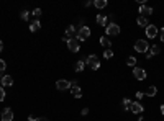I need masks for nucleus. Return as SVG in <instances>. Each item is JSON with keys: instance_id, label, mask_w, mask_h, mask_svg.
<instances>
[{"instance_id": "1", "label": "nucleus", "mask_w": 164, "mask_h": 121, "mask_svg": "<svg viewBox=\"0 0 164 121\" xmlns=\"http://www.w3.org/2000/svg\"><path fill=\"white\" fill-rule=\"evenodd\" d=\"M89 36H90V28L84 25V26L79 28V31L75 33V39H77V41L81 43V41H85V39L89 38Z\"/></svg>"}, {"instance_id": "2", "label": "nucleus", "mask_w": 164, "mask_h": 121, "mask_svg": "<svg viewBox=\"0 0 164 121\" xmlns=\"http://www.w3.org/2000/svg\"><path fill=\"white\" fill-rule=\"evenodd\" d=\"M120 34V26L117 25V23H109V26L105 28V36H117Z\"/></svg>"}, {"instance_id": "3", "label": "nucleus", "mask_w": 164, "mask_h": 121, "mask_svg": "<svg viewBox=\"0 0 164 121\" xmlns=\"http://www.w3.org/2000/svg\"><path fill=\"white\" fill-rule=\"evenodd\" d=\"M145 33H146V38L148 39H153V38H156L158 36V26L156 25H148L146 28H145Z\"/></svg>"}, {"instance_id": "4", "label": "nucleus", "mask_w": 164, "mask_h": 121, "mask_svg": "<svg viewBox=\"0 0 164 121\" xmlns=\"http://www.w3.org/2000/svg\"><path fill=\"white\" fill-rule=\"evenodd\" d=\"M135 51L136 52H148V41L146 39H138L135 43Z\"/></svg>"}, {"instance_id": "5", "label": "nucleus", "mask_w": 164, "mask_h": 121, "mask_svg": "<svg viewBox=\"0 0 164 121\" xmlns=\"http://www.w3.org/2000/svg\"><path fill=\"white\" fill-rule=\"evenodd\" d=\"M56 88H58L59 92H66V90H69V88H71V82H69V80H66V79H61V80L56 82Z\"/></svg>"}, {"instance_id": "6", "label": "nucleus", "mask_w": 164, "mask_h": 121, "mask_svg": "<svg viewBox=\"0 0 164 121\" xmlns=\"http://www.w3.org/2000/svg\"><path fill=\"white\" fill-rule=\"evenodd\" d=\"M67 47H69L71 52H79V49H81V43H79L75 38H71L69 43H67Z\"/></svg>"}, {"instance_id": "7", "label": "nucleus", "mask_w": 164, "mask_h": 121, "mask_svg": "<svg viewBox=\"0 0 164 121\" xmlns=\"http://www.w3.org/2000/svg\"><path fill=\"white\" fill-rule=\"evenodd\" d=\"M133 77L141 82V80L146 79V70L141 69V67H135V69H133Z\"/></svg>"}, {"instance_id": "8", "label": "nucleus", "mask_w": 164, "mask_h": 121, "mask_svg": "<svg viewBox=\"0 0 164 121\" xmlns=\"http://www.w3.org/2000/svg\"><path fill=\"white\" fill-rule=\"evenodd\" d=\"M13 119V111H12V108H5V110L2 111V121H12Z\"/></svg>"}, {"instance_id": "9", "label": "nucleus", "mask_w": 164, "mask_h": 121, "mask_svg": "<svg viewBox=\"0 0 164 121\" xmlns=\"http://www.w3.org/2000/svg\"><path fill=\"white\" fill-rule=\"evenodd\" d=\"M138 11L141 13L139 17H146V15L149 17V15L153 13V8H151V7H148V5H143V3H141V7H139V10H138Z\"/></svg>"}, {"instance_id": "10", "label": "nucleus", "mask_w": 164, "mask_h": 121, "mask_svg": "<svg viewBox=\"0 0 164 121\" xmlns=\"http://www.w3.org/2000/svg\"><path fill=\"white\" fill-rule=\"evenodd\" d=\"M143 105L139 103V102H133L131 103V108H130V111H133V113H136V115H139V113H143Z\"/></svg>"}, {"instance_id": "11", "label": "nucleus", "mask_w": 164, "mask_h": 121, "mask_svg": "<svg viewBox=\"0 0 164 121\" xmlns=\"http://www.w3.org/2000/svg\"><path fill=\"white\" fill-rule=\"evenodd\" d=\"M2 85L3 87H12L13 85V77H12V75H3L2 77Z\"/></svg>"}, {"instance_id": "12", "label": "nucleus", "mask_w": 164, "mask_h": 121, "mask_svg": "<svg viewBox=\"0 0 164 121\" xmlns=\"http://www.w3.org/2000/svg\"><path fill=\"white\" fill-rule=\"evenodd\" d=\"M71 93H72L75 98H81L82 96V88L79 87V85H75V87H71Z\"/></svg>"}, {"instance_id": "13", "label": "nucleus", "mask_w": 164, "mask_h": 121, "mask_svg": "<svg viewBox=\"0 0 164 121\" xmlns=\"http://www.w3.org/2000/svg\"><path fill=\"white\" fill-rule=\"evenodd\" d=\"M100 44L105 47V49H110V47H112V41L109 39V36H102V38H100Z\"/></svg>"}, {"instance_id": "14", "label": "nucleus", "mask_w": 164, "mask_h": 121, "mask_svg": "<svg viewBox=\"0 0 164 121\" xmlns=\"http://www.w3.org/2000/svg\"><path fill=\"white\" fill-rule=\"evenodd\" d=\"M97 23H99V25H100V26H109V18H107V17H103V15H99V17H97Z\"/></svg>"}, {"instance_id": "15", "label": "nucleus", "mask_w": 164, "mask_h": 121, "mask_svg": "<svg viewBox=\"0 0 164 121\" xmlns=\"http://www.w3.org/2000/svg\"><path fill=\"white\" fill-rule=\"evenodd\" d=\"M39 28H41V23H39V20H35V21L30 25V31H31V33H36Z\"/></svg>"}, {"instance_id": "16", "label": "nucleus", "mask_w": 164, "mask_h": 121, "mask_svg": "<svg viewBox=\"0 0 164 121\" xmlns=\"http://www.w3.org/2000/svg\"><path fill=\"white\" fill-rule=\"evenodd\" d=\"M85 62H87V64H89V66L92 67L94 64H97V62H99V59H97V56H95V54H90V56H87Z\"/></svg>"}, {"instance_id": "17", "label": "nucleus", "mask_w": 164, "mask_h": 121, "mask_svg": "<svg viewBox=\"0 0 164 121\" xmlns=\"http://www.w3.org/2000/svg\"><path fill=\"white\" fill-rule=\"evenodd\" d=\"M156 93H158V88H156L154 85H151V87H148V90L145 92V95H146V96H154Z\"/></svg>"}, {"instance_id": "18", "label": "nucleus", "mask_w": 164, "mask_h": 121, "mask_svg": "<svg viewBox=\"0 0 164 121\" xmlns=\"http://www.w3.org/2000/svg\"><path fill=\"white\" fill-rule=\"evenodd\" d=\"M84 67H85V60H77V62H75L74 70H75V72H82Z\"/></svg>"}, {"instance_id": "19", "label": "nucleus", "mask_w": 164, "mask_h": 121, "mask_svg": "<svg viewBox=\"0 0 164 121\" xmlns=\"http://www.w3.org/2000/svg\"><path fill=\"white\" fill-rule=\"evenodd\" d=\"M151 56H158V54H161V47L158 46V44H154V46H151V49L148 51Z\"/></svg>"}, {"instance_id": "20", "label": "nucleus", "mask_w": 164, "mask_h": 121, "mask_svg": "<svg viewBox=\"0 0 164 121\" xmlns=\"http://www.w3.org/2000/svg\"><path fill=\"white\" fill-rule=\"evenodd\" d=\"M94 5H95V8H105L107 7V0H94Z\"/></svg>"}, {"instance_id": "21", "label": "nucleus", "mask_w": 164, "mask_h": 121, "mask_svg": "<svg viewBox=\"0 0 164 121\" xmlns=\"http://www.w3.org/2000/svg\"><path fill=\"white\" fill-rule=\"evenodd\" d=\"M74 34H75V28H74L72 25H69V26L66 28V36H67V38L71 39V38H72Z\"/></svg>"}, {"instance_id": "22", "label": "nucleus", "mask_w": 164, "mask_h": 121, "mask_svg": "<svg viewBox=\"0 0 164 121\" xmlns=\"http://www.w3.org/2000/svg\"><path fill=\"white\" fill-rule=\"evenodd\" d=\"M136 23H138L139 26H145V28H146L148 25H149V23H148V18H146V17H138Z\"/></svg>"}, {"instance_id": "23", "label": "nucleus", "mask_w": 164, "mask_h": 121, "mask_svg": "<svg viewBox=\"0 0 164 121\" xmlns=\"http://www.w3.org/2000/svg\"><path fill=\"white\" fill-rule=\"evenodd\" d=\"M123 108H125V110H130V108H131V103H133V102H131V100L130 98H123Z\"/></svg>"}, {"instance_id": "24", "label": "nucleus", "mask_w": 164, "mask_h": 121, "mask_svg": "<svg viewBox=\"0 0 164 121\" xmlns=\"http://www.w3.org/2000/svg\"><path fill=\"white\" fill-rule=\"evenodd\" d=\"M103 57H105V59H112V57H113V51H112V49H105Z\"/></svg>"}, {"instance_id": "25", "label": "nucleus", "mask_w": 164, "mask_h": 121, "mask_svg": "<svg viewBox=\"0 0 164 121\" xmlns=\"http://www.w3.org/2000/svg\"><path fill=\"white\" fill-rule=\"evenodd\" d=\"M20 17H22V20H23V21H28V18H30V11L23 10V11H22V15H20Z\"/></svg>"}, {"instance_id": "26", "label": "nucleus", "mask_w": 164, "mask_h": 121, "mask_svg": "<svg viewBox=\"0 0 164 121\" xmlns=\"http://www.w3.org/2000/svg\"><path fill=\"white\" fill-rule=\"evenodd\" d=\"M31 15H33L35 18H39V17L43 15V11H41V8H35V10H33V13H31Z\"/></svg>"}, {"instance_id": "27", "label": "nucleus", "mask_w": 164, "mask_h": 121, "mask_svg": "<svg viewBox=\"0 0 164 121\" xmlns=\"http://www.w3.org/2000/svg\"><path fill=\"white\" fill-rule=\"evenodd\" d=\"M126 64H128V66H131V67H135V66H136V59H135V57H128Z\"/></svg>"}, {"instance_id": "28", "label": "nucleus", "mask_w": 164, "mask_h": 121, "mask_svg": "<svg viewBox=\"0 0 164 121\" xmlns=\"http://www.w3.org/2000/svg\"><path fill=\"white\" fill-rule=\"evenodd\" d=\"M5 69H7V62L3 59H0V72H3Z\"/></svg>"}, {"instance_id": "29", "label": "nucleus", "mask_w": 164, "mask_h": 121, "mask_svg": "<svg viewBox=\"0 0 164 121\" xmlns=\"http://www.w3.org/2000/svg\"><path fill=\"white\" fill-rule=\"evenodd\" d=\"M5 90H3V87H0V102H3V100H5Z\"/></svg>"}, {"instance_id": "30", "label": "nucleus", "mask_w": 164, "mask_h": 121, "mask_svg": "<svg viewBox=\"0 0 164 121\" xmlns=\"http://www.w3.org/2000/svg\"><path fill=\"white\" fill-rule=\"evenodd\" d=\"M81 115H82V116H85V115H89V108H82V111H81Z\"/></svg>"}, {"instance_id": "31", "label": "nucleus", "mask_w": 164, "mask_h": 121, "mask_svg": "<svg viewBox=\"0 0 164 121\" xmlns=\"http://www.w3.org/2000/svg\"><path fill=\"white\" fill-rule=\"evenodd\" d=\"M143 96H145V92H138V93H136V98L138 100H141Z\"/></svg>"}, {"instance_id": "32", "label": "nucleus", "mask_w": 164, "mask_h": 121, "mask_svg": "<svg viewBox=\"0 0 164 121\" xmlns=\"http://www.w3.org/2000/svg\"><path fill=\"white\" fill-rule=\"evenodd\" d=\"M99 67H100V62H97V64H94V66H92V70H97Z\"/></svg>"}, {"instance_id": "33", "label": "nucleus", "mask_w": 164, "mask_h": 121, "mask_svg": "<svg viewBox=\"0 0 164 121\" xmlns=\"http://www.w3.org/2000/svg\"><path fill=\"white\" fill-rule=\"evenodd\" d=\"M28 121H38V118H35L33 115H30V116H28Z\"/></svg>"}, {"instance_id": "34", "label": "nucleus", "mask_w": 164, "mask_h": 121, "mask_svg": "<svg viewBox=\"0 0 164 121\" xmlns=\"http://www.w3.org/2000/svg\"><path fill=\"white\" fill-rule=\"evenodd\" d=\"M161 41L164 43V26L161 28Z\"/></svg>"}, {"instance_id": "35", "label": "nucleus", "mask_w": 164, "mask_h": 121, "mask_svg": "<svg viewBox=\"0 0 164 121\" xmlns=\"http://www.w3.org/2000/svg\"><path fill=\"white\" fill-rule=\"evenodd\" d=\"M92 3H94V2H90V0H89V2H85V3H84V7H90Z\"/></svg>"}, {"instance_id": "36", "label": "nucleus", "mask_w": 164, "mask_h": 121, "mask_svg": "<svg viewBox=\"0 0 164 121\" xmlns=\"http://www.w3.org/2000/svg\"><path fill=\"white\" fill-rule=\"evenodd\" d=\"M38 121H49V119L45 118V116H41V118H38Z\"/></svg>"}, {"instance_id": "37", "label": "nucleus", "mask_w": 164, "mask_h": 121, "mask_svg": "<svg viewBox=\"0 0 164 121\" xmlns=\"http://www.w3.org/2000/svg\"><path fill=\"white\" fill-rule=\"evenodd\" d=\"M3 51V43H2V39H0V52Z\"/></svg>"}, {"instance_id": "38", "label": "nucleus", "mask_w": 164, "mask_h": 121, "mask_svg": "<svg viewBox=\"0 0 164 121\" xmlns=\"http://www.w3.org/2000/svg\"><path fill=\"white\" fill-rule=\"evenodd\" d=\"M161 113L164 115V105H161Z\"/></svg>"}, {"instance_id": "39", "label": "nucleus", "mask_w": 164, "mask_h": 121, "mask_svg": "<svg viewBox=\"0 0 164 121\" xmlns=\"http://www.w3.org/2000/svg\"><path fill=\"white\" fill-rule=\"evenodd\" d=\"M138 121H145V119H143V118H138Z\"/></svg>"}, {"instance_id": "40", "label": "nucleus", "mask_w": 164, "mask_h": 121, "mask_svg": "<svg viewBox=\"0 0 164 121\" xmlns=\"http://www.w3.org/2000/svg\"><path fill=\"white\" fill-rule=\"evenodd\" d=\"M0 85H2V77H0Z\"/></svg>"}]
</instances>
